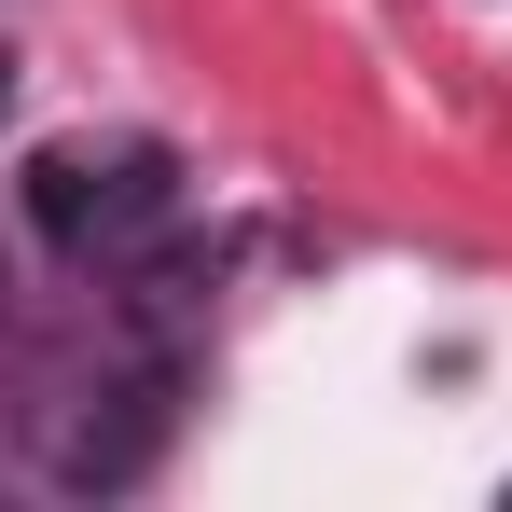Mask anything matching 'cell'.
I'll use <instances>...</instances> for the list:
<instances>
[{"instance_id": "6da1fadb", "label": "cell", "mask_w": 512, "mask_h": 512, "mask_svg": "<svg viewBox=\"0 0 512 512\" xmlns=\"http://www.w3.org/2000/svg\"><path fill=\"white\" fill-rule=\"evenodd\" d=\"M28 222L56 236V263L84 277H139L180 236V153L167 139H56L28 167Z\"/></svg>"}, {"instance_id": "7a4b0ae2", "label": "cell", "mask_w": 512, "mask_h": 512, "mask_svg": "<svg viewBox=\"0 0 512 512\" xmlns=\"http://www.w3.org/2000/svg\"><path fill=\"white\" fill-rule=\"evenodd\" d=\"M153 443H167V360H111L97 388L56 374V388L28 402V457H42V485H70V499L125 485Z\"/></svg>"}, {"instance_id": "3957f363", "label": "cell", "mask_w": 512, "mask_h": 512, "mask_svg": "<svg viewBox=\"0 0 512 512\" xmlns=\"http://www.w3.org/2000/svg\"><path fill=\"white\" fill-rule=\"evenodd\" d=\"M0 111H14V56H0Z\"/></svg>"}]
</instances>
